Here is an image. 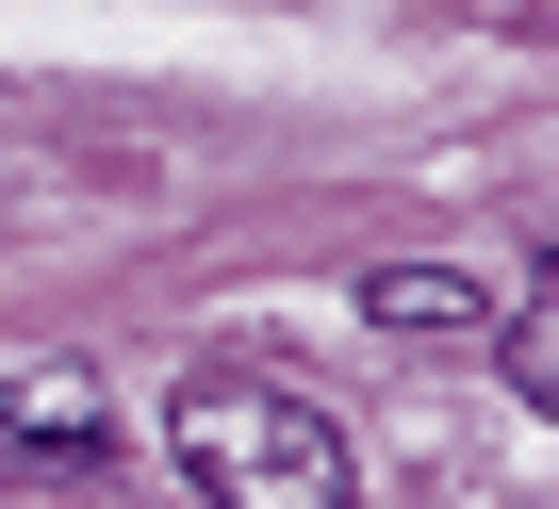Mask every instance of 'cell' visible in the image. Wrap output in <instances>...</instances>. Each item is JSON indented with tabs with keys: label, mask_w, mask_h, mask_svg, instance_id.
I'll return each instance as SVG.
<instances>
[{
	"label": "cell",
	"mask_w": 559,
	"mask_h": 509,
	"mask_svg": "<svg viewBox=\"0 0 559 509\" xmlns=\"http://www.w3.org/2000/svg\"><path fill=\"white\" fill-rule=\"evenodd\" d=\"M477 329H493V378H510V395H559V313H543V264H510Z\"/></svg>",
	"instance_id": "277c9868"
},
{
	"label": "cell",
	"mask_w": 559,
	"mask_h": 509,
	"mask_svg": "<svg viewBox=\"0 0 559 509\" xmlns=\"http://www.w3.org/2000/svg\"><path fill=\"white\" fill-rule=\"evenodd\" d=\"M362 313H379L395 346H477V313H493V296H477V264H379V280H362Z\"/></svg>",
	"instance_id": "3957f363"
},
{
	"label": "cell",
	"mask_w": 559,
	"mask_h": 509,
	"mask_svg": "<svg viewBox=\"0 0 559 509\" xmlns=\"http://www.w3.org/2000/svg\"><path fill=\"white\" fill-rule=\"evenodd\" d=\"M165 460L198 476V509H346V427L297 395V378H247V362H198L165 395Z\"/></svg>",
	"instance_id": "6da1fadb"
},
{
	"label": "cell",
	"mask_w": 559,
	"mask_h": 509,
	"mask_svg": "<svg viewBox=\"0 0 559 509\" xmlns=\"http://www.w3.org/2000/svg\"><path fill=\"white\" fill-rule=\"evenodd\" d=\"M99 460H116V411H99V378H67V362L0 378V476H99Z\"/></svg>",
	"instance_id": "7a4b0ae2"
}]
</instances>
